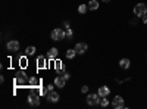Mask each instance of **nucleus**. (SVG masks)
I'll return each mask as SVG.
<instances>
[{
    "label": "nucleus",
    "instance_id": "f8f14e48",
    "mask_svg": "<svg viewBox=\"0 0 147 109\" xmlns=\"http://www.w3.org/2000/svg\"><path fill=\"white\" fill-rule=\"evenodd\" d=\"M97 93L100 94V97H107V96L110 94V89H109L107 86H102V87H99Z\"/></svg>",
    "mask_w": 147,
    "mask_h": 109
},
{
    "label": "nucleus",
    "instance_id": "f257e3e1",
    "mask_svg": "<svg viewBox=\"0 0 147 109\" xmlns=\"http://www.w3.org/2000/svg\"><path fill=\"white\" fill-rule=\"evenodd\" d=\"M50 37H52L53 41H62V40L66 39V32L62 28H55L52 31V34H50Z\"/></svg>",
    "mask_w": 147,
    "mask_h": 109
},
{
    "label": "nucleus",
    "instance_id": "4be33fe9",
    "mask_svg": "<svg viewBox=\"0 0 147 109\" xmlns=\"http://www.w3.org/2000/svg\"><path fill=\"white\" fill-rule=\"evenodd\" d=\"M65 32H66V39H68V40H71V39H72V35H74L72 28H66V31H65Z\"/></svg>",
    "mask_w": 147,
    "mask_h": 109
},
{
    "label": "nucleus",
    "instance_id": "393cba45",
    "mask_svg": "<svg viewBox=\"0 0 147 109\" xmlns=\"http://www.w3.org/2000/svg\"><path fill=\"white\" fill-rule=\"evenodd\" d=\"M62 75L65 77V80H69V77H71V75L68 74V72H66V71H63V72H62Z\"/></svg>",
    "mask_w": 147,
    "mask_h": 109
},
{
    "label": "nucleus",
    "instance_id": "ddd939ff",
    "mask_svg": "<svg viewBox=\"0 0 147 109\" xmlns=\"http://www.w3.org/2000/svg\"><path fill=\"white\" fill-rule=\"evenodd\" d=\"M119 66H121V69H128L131 66V60L128 58H122L119 60Z\"/></svg>",
    "mask_w": 147,
    "mask_h": 109
},
{
    "label": "nucleus",
    "instance_id": "0eeeda50",
    "mask_svg": "<svg viewBox=\"0 0 147 109\" xmlns=\"http://www.w3.org/2000/svg\"><path fill=\"white\" fill-rule=\"evenodd\" d=\"M75 52H77V55H84L85 52H87V49H88V46L85 44V43H77L75 44Z\"/></svg>",
    "mask_w": 147,
    "mask_h": 109
},
{
    "label": "nucleus",
    "instance_id": "a878e982",
    "mask_svg": "<svg viewBox=\"0 0 147 109\" xmlns=\"http://www.w3.org/2000/svg\"><path fill=\"white\" fill-rule=\"evenodd\" d=\"M143 22H144V24H147V15H146V16L143 18Z\"/></svg>",
    "mask_w": 147,
    "mask_h": 109
},
{
    "label": "nucleus",
    "instance_id": "6e6552de",
    "mask_svg": "<svg viewBox=\"0 0 147 109\" xmlns=\"http://www.w3.org/2000/svg\"><path fill=\"white\" fill-rule=\"evenodd\" d=\"M59 99H60V96L56 93V91H49L47 93V100L50 102V103H56V102H59Z\"/></svg>",
    "mask_w": 147,
    "mask_h": 109
},
{
    "label": "nucleus",
    "instance_id": "9b49d317",
    "mask_svg": "<svg viewBox=\"0 0 147 109\" xmlns=\"http://www.w3.org/2000/svg\"><path fill=\"white\" fill-rule=\"evenodd\" d=\"M37 68H38V69L47 68V58H44V56H38V58H37Z\"/></svg>",
    "mask_w": 147,
    "mask_h": 109
},
{
    "label": "nucleus",
    "instance_id": "aec40b11",
    "mask_svg": "<svg viewBox=\"0 0 147 109\" xmlns=\"http://www.w3.org/2000/svg\"><path fill=\"white\" fill-rule=\"evenodd\" d=\"M35 52H37V50H35V47H34V46H28V47H27V50H25L27 56H32Z\"/></svg>",
    "mask_w": 147,
    "mask_h": 109
},
{
    "label": "nucleus",
    "instance_id": "1a4fd4ad",
    "mask_svg": "<svg viewBox=\"0 0 147 109\" xmlns=\"http://www.w3.org/2000/svg\"><path fill=\"white\" fill-rule=\"evenodd\" d=\"M65 84H66V80H65L63 75H57V77L55 78V86H56V87L63 89V87H65Z\"/></svg>",
    "mask_w": 147,
    "mask_h": 109
},
{
    "label": "nucleus",
    "instance_id": "dca6fc26",
    "mask_svg": "<svg viewBox=\"0 0 147 109\" xmlns=\"http://www.w3.org/2000/svg\"><path fill=\"white\" fill-rule=\"evenodd\" d=\"M88 9L90 10H97L99 9V2H97V0H90L88 2Z\"/></svg>",
    "mask_w": 147,
    "mask_h": 109
},
{
    "label": "nucleus",
    "instance_id": "6ab92c4d",
    "mask_svg": "<svg viewBox=\"0 0 147 109\" xmlns=\"http://www.w3.org/2000/svg\"><path fill=\"white\" fill-rule=\"evenodd\" d=\"M87 10H88V5H80V6H78V12H80L81 15L87 14Z\"/></svg>",
    "mask_w": 147,
    "mask_h": 109
},
{
    "label": "nucleus",
    "instance_id": "39448f33",
    "mask_svg": "<svg viewBox=\"0 0 147 109\" xmlns=\"http://www.w3.org/2000/svg\"><path fill=\"white\" fill-rule=\"evenodd\" d=\"M28 103L31 105V106H38L40 105V94H37V93H30V96H28Z\"/></svg>",
    "mask_w": 147,
    "mask_h": 109
},
{
    "label": "nucleus",
    "instance_id": "9d476101",
    "mask_svg": "<svg viewBox=\"0 0 147 109\" xmlns=\"http://www.w3.org/2000/svg\"><path fill=\"white\" fill-rule=\"evenodd\" d=\"M57 56H59V50L56 49V47H52V49L47 52V59L49 60H56Z\"/></svg>",
    "mask_w": 147,
    "mask_h": 109
},
{
    "label": "nucleus",
    "instance_id": "4468645a",
    "mask_svg": "<svg viewBox=\"0 0 147 109\" xmlns=\"http://www.w3.org/2000/svg\"><path fill=\"white\" fill-rule=\"evenodd\" d=\"M27 83V77H25V74H24V72H21V74H18V77L15 78V84L16 86H22V84H25Z\"/></svg>",
    "mask_w": 147,
    "mask_h": 109
},
{
    "label": "nucleus",
    "instance_id": "423d86ee",
    "mask_svg": "<svg viewBox=\"0 0 147 109\" xmlns=\"http://www.w3.org/2000/svg\"><path fill=\"white\" fill-rule=\"evenodd\" d=\"M6 47H7L9 52H18L19 47H21V44H19L18 40H9L7 44H6Z\"/></svg>",
    "mask_w": 147,
    "mask_h": 109
},
{
    "label": "nucleus",
    "instance_id": "b1692460",
    "mask_svg": "<svg viewBox=\"0 0 147 109\" xmlns=\"http://www.w3.org/2000/svg\"><path fill=\"white\" fill-rule=\"evenodd\" d=\"M53 89H55V83H53V84H49V86H47V90H49V91H52Z\"/></svg>",
    "mask_w": 147,
    "mask_h": 109
},
{
    "label": "nucleus",
    "instance_id": "a211bd4d",
    "mask_svg": "<svg viewBox=\"0 0 147 109\" xmlns=\"http://www.w3.org/2000/svg\"><path fill=\"white\" fill-rule=\"evenodd\" d=\"M75 56H77L75 49H68V50H66V58H68V59H74Z\"/></svg>",
    "mask_w": 147,
    "mask_h": 109
},
{
    "label": "nucleus",
    "instance_id": "7ed1b4c3",
    "mask_svg": "<svg viewBox=\"0 0 147 109\" xmlns=\"http://www.w3.org/2000/svg\"><path fill=\"white\" fill-rule=\"evenodd\" d=\"M112 106H113L115 109H124L127 105H125L124 97H122V96H119V94H116L115 97L112 99Z\"/></svg>",
    "mask_w": 147,
    "mask_h": 109
},
{
    "label": "nucleus",
    "instance_id": "f3484780",
    "mask_svg": "<svg viewBox=\"0 0 147 109\" xmlns=\"http://www.w3.org/2000/svg\"><path fill=\"white\" fill-rule=\"evenodd\" d=\"M28 83L31 84L32 87H38V86H40V80H38V78H35V77H31V78L28 80Z\"/></svg>",
    "mask_w": 147,
    "mask_h": 109
},
{
    "label": "nucleus",
    "instance_id": "f03ea898",
    "mask_svg": "<svg viewBox=\"0 0 147 109\" xmlns=\"http://www.w3.org/2000/svg\"><path fill=\"white\" fill-rule=\"evenodd\" d=\"M134 15L137 18H144L147 15V6L144 3H137L134 6Z\"/></svg>",
    "mask_w": 147,
    "mask_h": 109
},
{
    "label": "nucleus",
    "instance_id": "20e7f679",
    "mask_svg": "<svg viewBox=\"0 0 147 109\" xmlns=\"http://www.w3.org/2000/svg\"><path fill=\"white\" fill-rule=\"evenodd\" d=\"M100 103V94L99 93H90L87 96V105L90 106H97Z\"/></svg>",
    "mask_w": 147,
    "mask_h": 109
},
{
    "label": "nucleus",
    "instance_id": "412c9836",
    "mask_svg": "<svg viewBox=\"0 0 147 109\" xmlns=\"http://www.w3.org/2000/svg\"><path fill=\"white\" fill-rule=\"evenodd\" d=\"M102 108H106L107 105H109V100L106 99V97H100V103H99Z\"/></svg>",
    "mask_w": 147,
    "mask_h": 109
},
{
    "label": "nucleus",
    "instance_id": "bb28decb",
    "mask_svg": "<svg viewBox=\"0 0 147 109\" xmlns=\"http://www.w3.org/2000/svg\"><path fill=\"white\" fill-rule=\"evenodd\" d=\"M102 2H106L107 3V2H110V0H102Z\"/></svg>",
    "mask_w": 147,
    "mask_h": 109
},
{
    "label": "nucleus",
    "instance_id": "5701e85b",
    "mask_svg": "<svg viewBox=\"0 0 147 109\" xmlns=\"http://www.w3.org/2000/svg\"><path fill=\"white\" fill-rule=\"evenodd\" d=\"M81 91L82 93H88V86H82L81 87Z\"/></svg>",
    "mask_w": 147,
    "mask_h": 109
},
{
    "label": "nucleus",
    "instance_id": "2eb2a0df",
    "mask_svg": "<svg viewBox=\"0 0 147 109\" xmlns=\"http://www.w3.org/2000/svg\"><path fill=\"white\" fill-rule=\"evenodd\" d=\"M55 71L57 72V74H60V72H63L65 69H63V64H62V60H59V59H56L55 60Z\"/></svg>",
    "mask_w": 147,
    "mask_h": 109
}]
</instances>
